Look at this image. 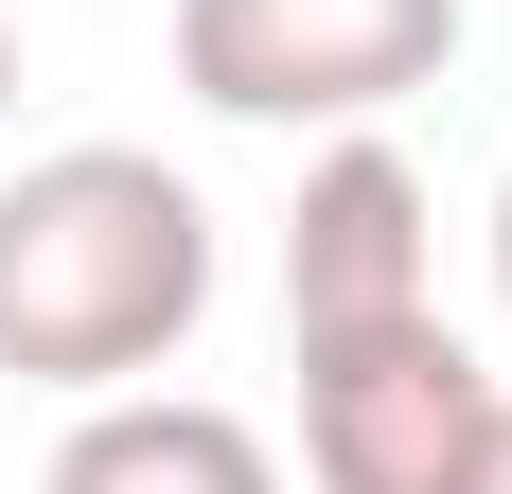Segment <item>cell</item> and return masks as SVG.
I'll return each mask as SVG.
<instances>
[{
  "label": "cell",
  "mask_w": 512,
  "mask_h": 494,
  "mask_svg": "<svg viewBox=\"0 0 512 494\" xmlns=\"http://www.w3.org/2000/svg\"><path fill=\"white\" fill-rule=\"evenodd\" d=\"M495 300H512V177H495Z\"/></svg>",
  "instance_id": "ba28073f"
},
{
  "label": "cell",
  "mask_w": 512,
  "mask_h": 494,
  "mask_svg": "<svg viewBox=\"0 0 512 494\" xmlns=\"http://www.w3.org/2000/svg\"><path fill=\"white\" fill-rule=\"evenodd\" d=\"M442 300V195L407 177V142L318 124L301 212H283V336H354V318H424Z\"/></svg>",
  "instance_id": "277c9868"
},
{
  "label": "cell",
  "mask_w": 512,
  "mask_h": 494,
  "mask_svg": "<svg viewBox=\"0 0 512 494\" xmlns=\"http://www.w3.org/2000/svg\"><path fill=\"white\" fill-rule=\"evenodd\" d=\"M495 442V371L460 353V318H354L301 336V477L318 494H460Z\"/></svg>",
  "instance_id": "3957f363"
},
{
  "label": "cell",
  "mask_w": 512,
  "mask_h": 494,
  "mask_svg": "<svg viewBox=\"0 0 512 494\" xmlns=\"http://www.w3.org/2000/svg\"><path fill=\"white\" fill-rule=\"evenodd\" d=\"M212 318V212L142 142H53L0 177V371L18 389H159Z\"/></svg>",
  "instance_id": "6da1fadb"
},
{
  "label": "cell",
  "mask_w": 512,
  "mask_h": 494,
  "mask_svg": "<svg viewBox=\"0 0 512 494\" xmlns=\"http://www.w3.org/2000/svg\"><path fill=\"white\" fill-rule=\"evenodd\" d=\"M442 53L460 0H177V89L212 124H389Z\"/></svg>",
  "instance_id": "7a4b0ae2"
},
{
  "label": "cell",
  "mask_w": 512,
  "mask_h": 494,
  "mask_svg": "<svg viewBox=\"0 0 512 494\" xmlns=\"http://www.w3.org/2000/svg\"><path fill=\"white\" fill-rule=\"evenodd\" d=\"M36 494H283V459L195 389H89Z\"/></svg>",
  "instance_id": "5b68a950"
},
{
  "label": "cell",
  "mask_w": 512,
  "mask_h": 494,
  "mask_svg": "<svg viewBox=\"0 0 512 494\" xmlns=\"http://www.w3.org/2000/svg\"><path fill=\"white\" fill-rule=\"evenodd\" d=\"M0 124H18V0H0Z\"/></svg>",
  "instance_id": "52a82bcc"
},
{
  "label": "cell",
  "mask_w": 512,
  "mask_h": 494,
  "mask_svg": "<svg viewBox=\"0 0 512 494\" xmlns=\"http://www.w3.org/2000/svg\"><path fill=\"white\" fill-rule=\"evenodd\" d=\"M460 494H512V389H495V442H477V477Z\"/></svg>",
  "instance_id": "8992f818"
}]
</instances>
